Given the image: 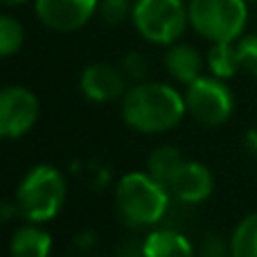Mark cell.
Wrapping results in <instances>:
<instances>
[{"instance_id": "obj_1", "label": "cell", "mask_w": 257, "mask_h": 257, "mask_svg": "<svg viewBox=\"0 0 257 257\" xmlns=\"http://www.w3.org/2000/svg\"><path fill=\"white\" fill-rule=\"evenodd\" d=\"M122 102V120L128 128L138 133H165L181 124L185 117V95L174 86L160 81H140L124 93Z\"/></svg>"}, {"instance_id": "obj_2", "label": "cell", "mask_w": 257, "mask_h": 257, "mask_svg": "<svg viewBox=\"0 0 257 257\" xmlns=\"http://www.w3.org/2000/svg\"><path fill=\"white\" fill-rule=\"evenodd\" d=\"M169 190L149 172H128L117 181L115 210L131 228H154L169 208Z\"/></svg>"}, {"instance_id": "obj_3", "label": "cell", "mask_w": 257, "mask_h": 257, "mask_svg": "<svg viewBox=\"0 0 257 257\" xmlns=\"http://www.w3.org/2000/svg\"><path fill=\"white\" fill-rule=\"evenodd\" d=\"M68 183L54 165H36L21 178L14 196L16 214L32 223H48L66 205Z\"/></svg>"}, {"instance_id": "obj_4", "label": "cell", "mask_w": 257, "mask_h": 257, "mask_svg": "<svg viewBox=\"0 0 257 257\" xmlns=\"http://www.w3.org/2000/svg\"><path fill=\"white\" fill-rule=\"evenodd\" d=\"M190 25L210 43H226L241 36L248 21L246 0H190Z\"/></svg>"}, {"instance_id": "obj_5", "label": "cell", "mask_w": 257, "mask_h": 257, "mask_svg": "<svg viewBox=\"0 0 257 257\" xmlns=\"http://www.w3.org/2000/svg\"><path fill=\"white\" fill-rule=\"evenodd\" d=\"M131 18L138 34L154 45L176 43L190 23L183 0H136Z\"/></svg>"}, {"instance_id": "obj_6", "label": "cell", "mask_w": 257, "mask_h": 257, "mask_svg": "<svg viewBox=\"0 0 257 257\" xmlns=\"http://www.w3.org/2000/svg\"><path fill=\"white\" fill-rule=\"evenodd\" d=\"M187 115L203 126H221L230 120L235 111V95L228 88L226 79L219 77H199L185 90Z\"/></svg>"}, {"instance_id": "obj_7", "label": "cell", "mask_w": 257, "mask_h": 257, "mask_svg": "<svg viewBox=\"0 0 257 257\" xmlns=\"http://www.w3.org/2000/svg\"><path fill=\"white\" fill-rule=\"evenodd\" d=\"M39 97L25 86H7L0 93V136L18 140L27 136L39 120Z\"/></svg>"}, {"instance_id": "obj_8", "label": "cell", "mask_w": 257, "mask_h": 257, "mask_svg": "<svg viewBox=\"0 0 257 257\" xmlns=\"http://www.w3.org/2000/svg\"><path fill=\"white\" fill-rule=\"evenodd\" d=\"M99 0H36V16L54 32L81 30L97 12Z\"/></svg>"}, {"instance_id": "obj_9", "label": "cell", "mask_w": 257, "mask_h": 257, "mask_svg": "<svg viewBox=\"0 0 257 257\" xmlns=\"http://www.w3.org/2000/svg\"><path fill=\"white\" fill-rule=\"evenodd\" d=\"M79 88L86 99L95 104H106L122 99L126 93V75L122 68L108 66V63H93L84 68L79 77Z\"/></svg>"}, {"instance_id": "obj_10", "label": "cell", "mask_w": 257, "mask_h": 257, "mask_svg": "<svg viewBox=\"0 0 257 257\" xmlns=\"http://www.w3.org/2000/svg\"><path fill=\"white\" fill-rule=\"evenodd\" d=\"M172 199L181 203H201L214 190V176L203 163L185 160L167 185Z\"/></svg>"}, {"instance_id": "obj_11", "label": "cell", "mask_w": 257, "mask_h": 257, "mask_svg": "<svg viewBox=\"0 0 257 257\" xmlns=\"http://www.w3.org/2000/svg\"><path fill=\"white\" fill-rule=\"evenodd\" d=\"M145 257H196L192 241L174 228H156L142 241Z\"/></svg>"}, {"instance_id": "obj_12", "label": "cell", "mask_w": 257, "mask_h": 257, "mask_svg": "<svg viewBox=\"0 0 257 257\" xmlns=\"http://www.w3.org/2000/svg\"><path fill=\"white\" fill-rule=\"evenodd\" d=\"M165 68H167L169 77L178 84L190 86L196 81L203 70V59H201L199 50L192 48L187 43H172L169 50L165 52Z\"/></svg>"}, {"instance_id": "obj_13", "label": "cell", "mask_w": 257, "mask_h": 257, "mask_svg": "<svg viewBox=\"0 0 257 257\" xmlns=\"http://www.w3.org/2000/svg\"><path fill=\"white\" fill-rule=\"evenodd\" d=\"M9 255L12 257H50L52 255V237L41 223L27 221L18 226L9 239Z\"/></svg>"}, {"instance_id": "obj_14", "label": "cell", "mask_w": 257, "mask_h": 257, "mask_svg": "<svg viewBox=\"0 0 257 257\" xmlns=\"http://www.w3.org/2000/svg\"><path fill=\"white\" fill-rule=\"evenodd\" d=\"M183 163H185V158H183V151L178 149V147L160 145L149 154V160H147V172H149L158 183H163V185L167 187L169 181H172L174 174L181 169Z\"/></svg>"}, {"instance_id": "obj_15", "label": "cell", "mask_w": 257, "mask_h": 257, "mask_svg": "<svg viewBox=\"0 0 257 257\" xmlns=\"http://www.w3.org/2000/svg\"><path fill=\"white\" fill-rule=\"evenodd\" d=\"M208 68L219 79H232L241 70L239 57H237V41L212 43L208 52Z\"/></svg>"}, {"instance_id": "obj_16", "label": "cell", "mask_w": 257, "mask_h": 257, "mask_svg": "<svg viewBox=\"0 0 257 257\" xmlns=\"http://www.w3.org/2000/svg\"><path fill=\"white\" fill-rule=\"evenodd\" d=\"M230 257H257V212L237 223L230 237Z\"/></svg>"}, {"instance_id": "obj_17", "label": "cell", "mask_w": 257, "mask_h": 257, "mask_svg": "<svg viewBox=\"0 0 257 257\" xmlns=\"http://www.w3.org/2000/svg\"><path fill=\"white\" fill-rule=\"evenodd\" d=\"M23 25L14 16H3L0 18V54L3 57H12L21 50L23 45Z\"/></svg>"}, {"instance_id": "obj_18", "label": "cell", "mask_w": 257, "mask_h": 257, "mask_svg": "<svg viewBox=\"0 0 257 257\" xmlns=\"http://www.w3.org/2000/svg\"><path fill=\"white\" fill-rule=\"evenodd\" d=\"M237 57H239L241 70L257 77V34L237 39Z\"/></svg>"}, {"instance_id": "obj_19", "label": "cell", "mask_w": 257, "mask_h": 257, "mask_svg": "<svg viewBox=\"0 0 257 257\" xmlns=\"http://www.w3.org/2000/svg\"><path fill=\"white\" fill-rule=\"evenodd\" d=\"M97 12L108 25H117L128 14H133V7L128 0H99Z\"/></svg>"}, {"instance_id": "obj_20", "label": "cell", "mask_w": 257, "mask_h": 257, "mask_svg": "<svg viewBox=\"0 0 257 257\" xmlns=\"http://www.w3.org/2000/svg\"><path fill=\"white\" fill-rule=\"evenodd\" d=\"M122 72L126 75V79L136 81H147V75H149V61H147L145 54L140 52H128L124 59H122Z\"/></svg>"}, {"instance_id": "obj_21", "label": "cell", "mask_w": 257, "mask_h": 257, "mask_svg": "<svg viewBox=\"0 0 257 257\" xmlns=\"http://www.w3.org/2000/svg\"><path fill=\"white\" fill-rule=\"evenodd\" d=\"M203 257H230V241H223L221 237H208L201 250Z\"/></svg>"}, {"instance_id": "obj_22", "label": "cell", "mask_w": 257, "mask_h": 257, "mask_svg": "<svg viewBox=\"0 0 257 257\" xmlns=\"http://www.w3.org/2000/svg\"><path fill=\"white\" fill-rule=\"evenodd\" d=\"M117 257H145V250H142V244H138V241H124Z\"/></svg>"}, {"instance_id": "obj_23", "label": "cell", "mask_w": 257, "mask_h": 257, "mask_svg": "<svg viewBox=\"0 0 257 257\" xmlns=\"http://www.w3.org/2000/svg\"><path fill=\"white\" fill-rule=\"evenodd\" d=\"M244 142H246V149L253 151V154L257 156V126H255V128H248V131H246Z\"/></svg>"}, {"instance_id": "obj_24", "label": "cell", "mask_w": 257, "mask_h": 257, "mask_svg": "<svg viewBox=\"0 0 257 257\" xmlns=\"http://www.w3.org/2000/svg\"><path fill=\"white\" fill-rule=\"evenodd\" d=\"M5 5H21V3H25V0H3Z\"/></svg>"}]
</instances>
